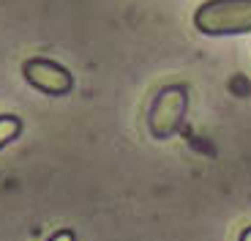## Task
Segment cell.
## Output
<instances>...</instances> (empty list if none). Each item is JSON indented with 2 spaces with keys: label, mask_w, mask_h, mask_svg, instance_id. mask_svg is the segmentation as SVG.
Listing matches in <instances>:
<instances>
[{
  "label": "cell",
  "mask_w": 251,
  "mask_h": 241,
  "mask_svg": "<svg viewBox=\"0 0 251 241\" xmlns=\"http://www.w3.org/2000/svg\"><path fill=\"white\" fill-rule=\"evenodd\" d=\"M50 241H74V233H71V230H63V233H57L55 239H50Z\"/></svg>",
  "instance_id": "obj_5"
},
{
  "label": "cell",
  "mask_w": 251,
  "mask_h": 241,
  "mask_svg": "<svg viewBox=\"0 0 251 241\" xmlns=\"http://www.w3.org/2000/svg\"><path fill=\"white\" fill-rule=\"evenodd\" d=\"M194 28L205 36L251 33V0H205L194 11Z\"/></svg>",
  "instance_id": "obj_1"
},
{
  "label": "cell",
  "mask_w": 251,
  "mask_h": 241,
  "mask_svg": "<svg viewBox=\"0 0 251 241\" xmlns=\"http://www.w3.org/2000/svg\"><path fill=\"white\" fill-rule=\"evenodd\" d=\"M240 241H251V228L243 230V236H240Z\"/></svg>",
  "instance_id": "obj_6"
},
{
  "label": "cell",
  "mask_w": 251,
  "mask_h": 241,
  "mask_svg": "<svg viewBox=\"0 0 251 241\" xmlns=\"http://www.w3.org/2000/svg\"><path fill=\"white\" fill-rule=\"evenodd\" d=\"M19 129H22V120L17 115H0V148L6 143H11L19 134Z\"/></svg>",
  "instance_id": "obj_4"
},
{
  "label": "cell",
  "mask_w": 251,
  "mask_h": 241,
  "mask_svg": "<svg viewBox=\"0 0 251 241\" xmlns=\"http://www.w3.org/2000/svg\"><path fill=\"white\" fill-rule=\"evenodd\" d=\"M186 107H188V90L183 85H167V88H161L151 104V113H148L151 132L161 140L172 137L183 126Z\"/></svg>",
  "instance_id": "obj_2"
},
{
  "label": "cell",
  "mask_w": 251,
  "mask_h": 241,
  "mask_svg": "<svg viewBox=\"0 0 251 241\" xmlns=\"http://www.w3.org/2000/svg\"><path fill=\"white\" fill-rule=\"evenodd\" d=\"M22 74L25 80L41 93L50 96H63L74 88V77L69 69H63L55 60H47V58H30L22 63Z\"/></svg>",
  "instance_id": "obj_3"
}]
</instances>
